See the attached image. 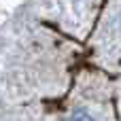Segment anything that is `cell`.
I'll return each mask as SVG.
<instances>
[{
    "instance_id": "1",
    "label": "cell",
    "mask_w": 121,
    "mask_h": 121,
    "mask_svg": "<svg viewBox=\"0 0 121 121\" xmlns=\"http://www.w3.org/2000/svg\"><path fill=\"white\" fill-rule=\"evenodd\" d=\"M70 121H94V119H91V115H89L85 108H79V111L72 113V119Z\"/></svg>"
}]
</instances>
